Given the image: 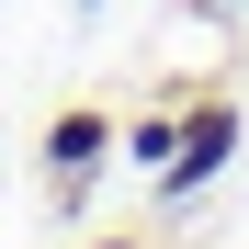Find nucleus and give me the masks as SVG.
Masks as SVG:
<instances>
[{
	"instance_id": "obj_4",
	"label": "nucleus",
	"mask_w": 249,
	"mask_h": 249,
	"mask_svg": "<svg viewBox=\"0 0 249 249\" xmlns=\"http://www.w3.org/2000/svg\"><path fill=\"white\" fill-rule=\"evenodd\" d=\"M193 12H204V23H227V12H249V0H193Z\"/></svg>"
},
{
	"instance_id": "obj_5",
	"label": "nucleus",
	"mask_w": 249,
	"mask_h": 249,
	"mask_svg": "<svg viewBox=\"0 0 249 249\" xmlns=\"http://www.w3.org/2000/svg\"><path fill=\"white\" fill-rule=\"evenodd\" d=\"M91 249H147V238H91Z\"/></svg>"
},
{
	"instance_id": "obj_2",
	"label": "nucleus",
	"mask_w": 249,
	"mask_h": 249,
	"mask_svg": "<svg viewBox=\"0 0 249 249\" xmlns=\"http://www.w3.org/2000/svg\"><path fill=\"white\" fill-rule=\"evenodd\" d=\"M227 159H238V102H227V91H193V102H181V147H170V170H159L147 193H159V204H193V193H215Z\"/></svg>"
},
{
	"instance_id": "obj_6",
	"label": "nucleus",
	"mask_w": 249,
	"mask_h": 249,
	"mask_svg": "<svg viewBox=\"0 0 249 249\" xmlns=\"http://www.w3.org/2000/svg\"><path fill=\"white\" fill-rule=\"evenodd\" d=\"M79 12H102V0H79Z\"/></svg>"
},
{
	"instance_id": "obj_3",
	"label": "nucleus",
	"mask_w": 249,
	"mask_h": 249,
	"mask_svg": "<svg viewBox=\"0 0 249 249\" xmlns=\"http://www.w3.org/2000/svg\"><path fill=\"white\" fill-rule=\"evenodd\" d=\"M170 147H181V113H170V102H147V113H124V136H113V159H136L147 181L170 170Z\"/></svg>"
},
{
	"instance_id": "obj_1",
	"label": "nucleus",
	"mask_w": 249,
	"mask_h": 249,
	"mask_svg": "<svg viewBox=\"0 0 249 249\" xmlns=\"http://www.w3.org/2000/svg\"><path fill=\"white\" fill-rule=\"evenodd\" d=\"M113 136H124V113H102V102H68V113L46 124V204H57V215H79V204H91Z\"/></svg>"
}]
</instances>
